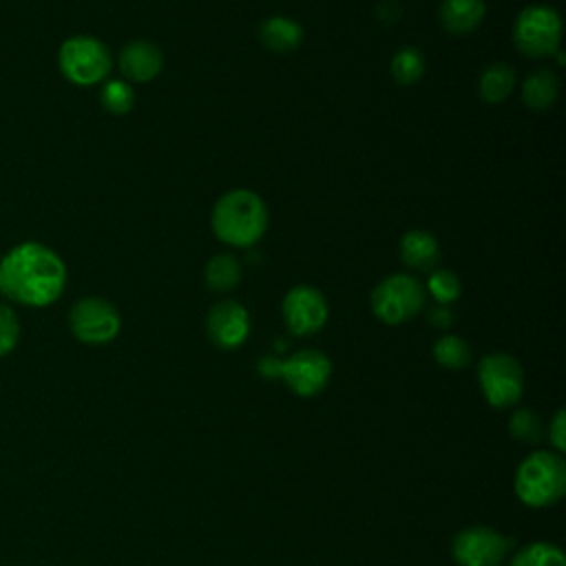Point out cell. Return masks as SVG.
<instances>
[{
    "instance_id": "obj_23",
    "label": "cell",
    "mask_w": 566,
    "mask_h": 566,
    "mask_svg": "<svg viewBox=\"0 0 566 566\" xmlns=\"http://www.w3.org/2000/svg\"><path fill=\"white\" fill-rule=\"evenodd\" d=\"M99 102L111 115H126L135 106V91L126 80H108L102 84Z\"/></svg>"
},
{
    "instance_id": "obj_26",
    "label": "cell",
    "mask_w": 566,
    "mask_h": 566,
    "mask_svg": "<svg viewBox=\"0 0 566 566\" xmlns=\"http://www.w3.org/2000/svg\"><path fill=\"white\" fill-rule=\"evenodd\" d=\"M20 338V321L18 314L7 305L0 303V358L13 352Z\"/></svg>"
},
{
    "instance_id": "obj_25",
    "label": "cell",
    "mask_w": 566,
    "mask_h": 566,
    "mask_svg": "<svg viewBox=\"0 0 566 566\" xmlns=\"http://www.w3.org/2000/svg\"><path fill=\"white\" fill-rule=\"evenodd\" d=\"M509 431L515 440L524 444H535L542 440V420L531 409H517L509 420Z\"/></svg>"
},
{
    "instance_id": "obj_27",
    "label": "cell",
    "mask_w": 566,
    "mask_h": 566,
    "mask_svg": "<svg viewBox=\"0 0 566 566\" xmlns=\"http://www.w3.org/2000/svg\"><path fill=\"white\" fill-rule=\"evenodd\" d=\"M551 442L555 444V449L564 451L566 449V413L564 409H559L551 422V431H548Z\"/></svg>"
},
{
    "instance_id": "obj_8",
    "label": "cell",
    "mask_w": 566,
    "mask_h": 566,
    "mask_svg": "<svg viewBox=\"0 0 566 566\" xmlns=\"http://www.w3.org/2000/svg\"><path fill=\"white\" fill-rule=\"evenodd\" d=\"M69 327L73 336L86 345H106L119 334L122 318L111 301L102 296H84L73 303Z\"/></svg>"
},
{
    "instance_id": "obj_10",
    "label": "cell",
    "mask_w": 566,
    "mask_h": 566,
    "mask_svg": "<svg viewBox=\"0 0 566 566\" xmlns=\"http://www.w3.org/2000/svg\"><path fill=\"white\" fill-rule=\"evenodd\" d=\"M329 376L332 363L318 349H298L279 363V378H283L285 385L303 398L323 391L329 382Z\"/></svg>"
},
{
    "instance_id": "obj_6",
    "label": "cell",
    "mask_w": 566,
    "mask_h": 566,
    "mask_svg": "<svg viewBox=\"0 0 566 566\" xmlns=\"http://www.w3.org/2000/svg\"><path fill=\"white\" fill-rule=\"evenodd\" d=\"M513 42L522 55L533 60L555 55L562 42L559 13L546 4L524 7L513 24Z\"/></svg>"
},
{
    "instance_id": "obj_11",
    "label": "cell",
    "mask_w": 566,
    "mask_h": 566,
    "mask_svg": "<svg viewBox=\"0 0 566 566\" xmlns=\"http://www.w3.org/2000/svg\"><path fill=\"white\" fill-rule=\"evenodd\" d=\"M281 312L294 336H312L327 321V301L314 285H294L285 294Z\"/></svg>"
},
{
    "instance_id": "obj_22",
    "label": "cell",
    "mask_w": 566,
    "mask_h": 566,
    "mask_svg": "<svg viewBox=\"0 0 566 566\" xmlns=\"http://www.w3.org/2000/svg\"><path fill=\"white\" fill-rule=\"evenodd\" d=\"M511 566H566L562 548L548 542H535L515 553Z\"/></svg>"
},
{
    "instance_id": "obj_17",
    "label": "cell",
    "mask_w": 566,
    "mask_h": 566,
    "mask_svg": "<svg viewBox=\"0 0 566 566\" xmlns=\"http://www.w3.org/2000/svg\"><path fill=\"white\" fill-rule=\"evenodd\" d=\"M559 80L553 69H535L522 84V102L531 111H546L557 102Z\"/></svg>"
},
{
    "instance_id": "obj_21",
    "label": "cell",
    "mask_w": 566,
    "mask_h": 566,
    "mask_svg": "<svg viewBox=\"0 0 566 566\" xmlns=\"http://www.w3.org/2000/svg\"><path fill=\"white\" fill-rule=\"evenodd\" d=\"M424 73V55L416 46H402L391 60V77L402 84H416Z\"/></svg>"
},
{
    "instance_id": "obj_7",
    "label": "cell",
    "mask_w": 566,
    "mask_h": 566,
    "mask_svg": "<svg viewBox=\"0 0 566 566\" xmlns=\"http://www.w3.org/2000/svg\"><path fill=\"white\" fill-rule=\"evenodd\" d=\"M478 380L486 402L497 409L515 405L524 391V371L520 363L504 352L486 354L480 360Z\"/></svg>"
},
{
    "instance_id": "obj_16",
    "label": "cell",
    "mask_w": 566,
    "mask_h": 566,
    "mask_svg": "<svg viewBox=\"0 0 566 566\" xmlns=\"http://www.w3.org/2000/svg\"><path fill=\"white\" fill-rule=\"evenodd\" d=\"M259 40L272 53H290L303 40V27L287 15H272L259 27Z\"/></svg>"
},
{
    "instance_id": "obj_28",
    "label": "cell",
    "mask_w": 566,
    "mask_h": 566,
    "mask_svg": "<svg viewBox=\"0 0 566 566\" xmlns=\"http://www.w3.org/2000/svg\"><path fill=\"white\" fill-rule=\"evenodd\" d=\"M429 321H431L433 327L444 329V327H449L453 323V312L447 305H438V307H433L429 312Z\"/></svg>"
},
{
    "instance_id": "obj_1",
    "label": "cell",
    "mask_w": 566,
    "mask_h": 566,
    "mask_svg": "<svg viewBox=\"0 0 566 566\" xmlns=\"http://www.w3.org/2000/svg\"><path fill=\"white\" fill-rule=\"evenodd\" d=\"M66 285L62 256L44 243L24 241L0 259V294L29 307L55 303Z\"/></svg>"
},
{
    "instance_id": "obj_19",
    "label": "cell",
    "mask_w": 566,
    "mask_h": 566,
    "mask_svg": "<svg viewBox=\"0 0 566 566\" xmlns=\"http://www.w3.org/2000/svg\"><path fill=\"white\" fill-rule=\"evenodd\" d=\"M241 274H243V270H241L239 259L228 252H221V254H214L212 259H208L206 270H203L208 290L219 292V294L234 290L241 281Z\"/></svg>"
},
{
    "instance_id": "obj_20",
    "label": "cell",
    "mask_w": 566,
    "mask_h": 566,
    "mask_svg": "<svg viewBox=\"0 0 566 566\" xmlns=\"http://www.w3.org/2000/svg\"><path fill=\"white\" fill-rule=\"evenodd\" d=\"M433 358L440 367H447V369H464L473 354H471V347L469 343L458 336V334H444L440 336L436 343H433Z\"/></svg>"
},
{
    "instance_id": "obj_18",
    "label": "cell",
    "mask_w": 566,
    "mask_h": 566,
    "mask_svg": "<svg viewBox=\"0 0 566 566\" xmlns=\"http://www.w3.org/2000/svg\"><path fill=\"white\" fill-rule=\"evenodd\" d=\"M515 88V71L506 62H493L489 64L478 82L480 97L489 104L504 102Z\"/></svg>"
},
{
    "instance_id": "obj_5",
    "label": "cell",
    "mask_w": 566,
    "mask_h": 566,
    "mask_svg": "<svg viewBox=\"0 0 566 566\" xmlns=\"http://www.w3.org/2000/svg\"><path fill=\"white\" fill-rule=\"evenodd\" d=\"M424 285L411 274H389L371 292L369 303L378 321L387 325H400L411 321L424 307Z\"/></svg>"
},
{
    "instance_id": "obj_9",
    "label": "cell",
    "mask_w": 566,
    "mask_h": 566,
    "mask_svg": "<svg viewBox=\"0 0 566 566\" xmlns=\"http://www.w3.org/2000/svg\"><path fill=\"white\" fill-rule=\"evenodd\" d=\"M509 548L511 539L489 526H469L451 544L458 566H500Z\"/></svg>"
},
{
    "instance_id": "obj_3",
    "label": "cell",
    "mask_w": 566,
    "mask_h": 566,
    "mask_svg": "<svg viewBox=\"0 0 566 566\" xmlns=\"http://www.w3.org/2000/svg\"><path fill=\"white\" fill-rule=\"evenodd\" d=\"M566 491V464L553 451H535L522 460L515 473L517 497L533 509L555 504Z\"/></svg>"
},
{
    "instance_id": "obj_24",
    "label": "cell",
    "mask_w": 566,
    "mask_h": 566,
    "mask_svg": "<svg viewBox=\"0 0 566 566\" xmlns=\"http://www.w3.org/2000/svg\"><path fill=\"white\" fill-rule=\"evenodd\" d=\"M424 292H429L438 305H449L462 294V283L453 270H433L427 279Z\"/></svg>"
},
{
    "instance_id": "obj_13",
    "label": "cell",
    "mask_w": 566,
    "mask_h": 566,
    "mask_svg": "<svg viewBox=\"0 0 566 566\" xmlns=\"http://www.w3.org/2000/svg\"><path fill=\"white\" fill-rule=\"evenodd\" d=\"M117 66L126 82H150L164 66L161 49L150 40H130L117 57Z\"/></svg>"
},
{
    "instance_id": "obj_14",
    "label": "cell",
    "mask_w": 566,
    "mask_h": 566,
    "mask_svg": "<svg viewBox=\"0 0 566 566\" xmlns=\"http://www.w3.org/2000/svg\"><path fill=\"white\" fill-rule=\"evenodd\" d=\"M440 259V243L427 230H409L400 239V261L420 272H429Z\"/></svg>"
},
{
    "instance_id": "obj_12",
    "label": "cell",
    "mask_w": 566,
    "mask_h": 566,
    "mask_svg": "<svg viewBox=\"0 0 566 566\" xmlns=\"http://www.w3.org/2000/svg\"><path fill=\"white\" fill-rule=\"evenodd\" d=\"M206 334L212 345L219 349H237L245 343L250 334V314L248 310L234 301L223 298L217 301L206 316Z\"/></svg>"
},
{
    "instance_id": "obj_4",
    "label": "cell",
    "mask_w": 566,
    "mask_h": 566,
    "mask_svg": "<svg viewBox=\"0 0 566 566\" xmlns=\"http://www.w3.org/2000/svg\"><path fill=\"white\" fill-rule=\"evenodd\" d=\"M62 75L77 86H95L104 82L113 69L108 46L93 35L66 38L57 51Z\"/></svg>"
},
{
    "instance_id": "obj_2",
    "label": "cell",
    "mask_w": 566,
    "mask_h": 566,
    "mask_svg": "<svg viewBox=\"0 0 566 566\" xmlns=\"http://www.w3.org/2000/svg\"><path fill=\"white\" fill-rule=\"evenodd\" d=\"M212 232L232 248H250L261 241L268 230V208L263 199L245 188L221 195L210 214Z\"/></svg>"
},
{
    "instance_id": "obj_15",
    "label": "cell",
    "mask_w": 566,
    "mask_h": 566,
    "mask_svg": "<svg viewBox=\"0 0 566 566\" xmlns=\"http://www.w3.org/2000/svg\"><path fill=\"white\" fill-rule=\"evenodd\" d=\"M484 0H442L440 4V22L444 31L453 35H467L475 31L484 20Z\"/></svg>"
}]
</instances>
